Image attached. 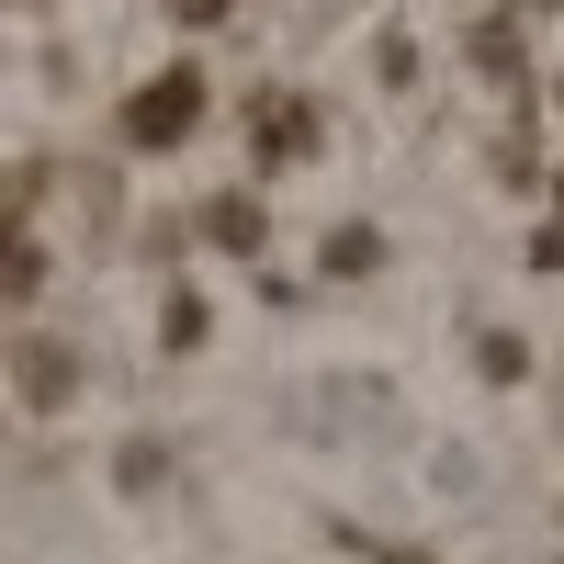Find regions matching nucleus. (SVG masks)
Returning <instances> with one entry per match:
<instances>
[{
    "label": "nucleus",
    "mask_w": 564,
    "mask_h": 564,
    "mask_svg": "<svg viewBox=\"0 0 564 564\" xmlns=\"http://www.w3.org/2000/svg\"><path fill=\"white\" fill-rule=\"evenodd\" d=\"M193 124H204V68H159L148 90H124V148L135 159H170Z\"/></svg>",
    "instance_id": "obj_1"
},
{
    "label": "nucleus",
    "mask_w": 564,
    "mask_h": 564,
    "mask_svg": "<svg viewBox=\"0 0 564 564\" xmlns=\"http://www.w3.org/2000/svg\"><path fill=\"white\" fill-rule=\"evenodd\" d=\"M316 159V102L305 90H260L249 102V170L271 181V170H305Z\"/></svg>",
    "instance_id": "obj_2"
},
{
    "label": "nucleus",
    "mask_w": 564,
    "mask_h": 564,
    "mask_svg": "<svg viewBox=\"0 0 564 564\" xmlns=\"http://www.w3.org/2000/svg\"><path fill=\"white\" fill-rule=\"evenodd\" d=\"M68 384H79V361H68L57 339H23V395H34V406H57Z\"/></svg>",
    "instance_id": "obj_3"
},
{
    "label": "nucleus",
    "mask_w": 564,
    "mask_h": 564,
    "mask_svg": "<svg viewBox=\"0 0 564 564\" xmlns=\"http://www.w3.org/2000/svg\"><path fill=\"white\" fill-rule=\"evenodd\" d=\"M204 238L215 249H260V193H215L204 204Z\"/></svg>",
    "instance_id": "obj_4"
},
{
    "label": "nucleus",
    "mask_w": 564,
    "mask_h": 564,
    "mask_svg": "<svg viewBox=\"0 0 564 564\" xmlns=\"http://www.w3.org/2000/svg\"><path fill=\"white\" fill-rule=\"evenodd\" d=\"M204 327H215L204 294H170V305H159V339H170V350H204Z\"/></svg>",
    "instance_id": "obj_5"
},
{
    "label": "nucleus",
    "mask_w": 564,
    "mask_h": 564,
    "mask_svg": "<svg viewBox=\"0 0 564 564\" xmlns=\"http://www.w3.org/2000/svg\"><path fill=\"white\" fill-rule=\"evenodd\" d=\"M384 260V238H372V226H339V238H327V271H372Z\"/></svg>",
    "instance_id": "obj_6"
},
{
    "label": "nucleus",
    "mask_w": 564,
    "mask_h": 564,
    "mask_svg": "<svg viewBox=\"0 0 564 564\" xmlns=\"http://www.w3.org/2000/svg\"><path fill=\"white\" fill-rule=\"evenodd\" d=\"M475 57H486L497 79H531V68H520V34H508V23H486V34H475Z\"/></svg>",
    "instance_id": "obj_7"
},
{
    "label": "nucleus",
    "mask_w": 564,
    "mask_h": 564,
    "mask_svg": "<svg viewBox=\"0 0 564 564\" xmlns=\"http://www.w3.org/2000/svg\"><path fill=\"white\" fill-rule=\"evenodd\" d=\"M226 12H238V0H170V23H193V34H204V23H226Z\"/></svg>",
    "instance_id": "obj_8"
},
{
    "label": "nucleus",
    "mask_w": 564,
    "mask_h": 564,
    "mask_svg": "<svg viewBox=\"0 0 564 564\" xmlns=\"http://www.w3.org/2000/svg\"><path fill=\"white\" fill-rule=\"evenodd\" d=\"M531 260H542V271H564V215H553L542 238H531Z\"/></svg>",
    "instance_id": "obj_9"
},
{
    "label": "nucleus",
    "mask_w": 564,
    "mask_h": 564,
    "mask_svg": "<svg viewBox=\"0 0 564 564\" xmlns=\"http://www.w3.org/2000/svg\"><path fill=\"white\" fill-rule=\"evenodd\" d=\"M553 204H564V181H553Z\"/></svg>",
    "instance_id": "obj_10"
},
{
    "label": "nucleus",
    "mask_w": 564,
    "mask_h": 564,
    "mask_svg": "<svg viewBox=\"0 0 564 564\" xmlns=\"http://www.w3.org/2000/svg\"><path fill=\"white\" fill-rule=\"evenodd\" d=\"M553 102H564V79H553Z\"/></svg>",
    "instance_id": "obj_11"
}]
</instances>
